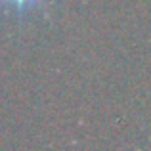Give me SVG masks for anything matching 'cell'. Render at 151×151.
Segmentation results:
<instances>
[{"mask_svg":"<svg viewBox=\"0 0 151 151\" xmlns=\"http://www.w3.org/2000/svg\"><path fill=\"white\" fill-rule=\"evenodd\" d=\"M44 2L46 0H0V10H2L4 14L21 17V15L33 14V12L38 10Z\"/></svg>","mask_w":151,"mask_h":151,"instance_id":"1","label":"cell"}]
</instances>
